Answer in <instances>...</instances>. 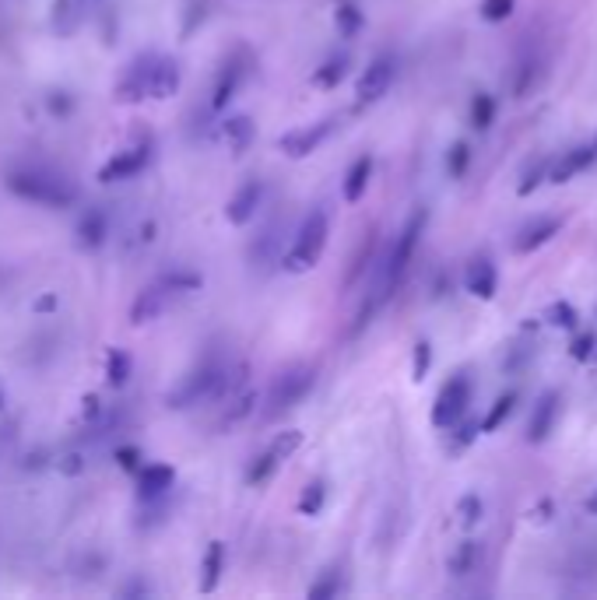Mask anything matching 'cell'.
Listing matches in <instances>:
<instances>
[{
	"mask_svg": "<svg viewBox=\"0 0 597 600\" xmlns=\"http://www.w3.org/2000/svg\"><path fill=\"white\" fill-rule=\"evenodd\" d=\"M8 186L22 200H36V204H50V208H71L74 204L71 186L57 176H46V172H11Z\"/></svg>",
	"mask_w": 597,
	"mask_h": 600,
	"instance_id": "obj_1",
	"label": "cell"
},
{
	"mask_svg": "<svg viewBox=\"0 0 597 600\" xmlns=\"http://www.w3.org/2000/svg\"><path fill=\"white\" fill-rule=\"evenodd\" d=\"M324 246H327V215L324 211H313L303 222V229H299V236H295L292 250H288L285 257V267L295 274L310 271V267H317V260L324 257Z\"/></svg>",
	"mask_w": 597,
	"mask_h": 600,
	"instance_id": "obj_2",
	"label": "cell"
},
{
	"mask_svg": "<svg viewBox=\"0 0 597 600\" xmlns=\"http://www.w3.org/2000/svg\"><path fill=\"white\" fill-rule=\"evenodd\" d=\"M425 218H429L425 211H415V215L408 218V225L401 229V236H397L394 253H390V260H387V274H383L380 299H387V295L397 288V281L404 278V271H408L411 257H415V250H418V239H422V232H425Z\"/></svg>",
	"mask_w": 597,
	"mask_h": 600,
	"instance_id": "obj_3",
	"label": "cell"
},
{
	"mask_svg": "<svg viewBox=\"0 0 597 600\" xmlns=\"http://www.w3.org/2000/svg\"><path fill=\"white\" fill-rule=\"evenodd\" d=\"M468 404H471L468 376H454L439 390L436 404H432V425H436V429H454L464 418V411H468Z\"/></svg>",
	"mask_w": 597,
	"mask_h": 600,
	"instance_id": "obj_4",
	"label": "cell"
},
{
	"mask_svg": "<svg viewBox=\"0 0 597 600\" xmlns=\"http://www.w3.org/2000/svg\"><path fill=\"white\" fill-rule=\"evenodd\" d=\"M313 383H317V372H313L310 365H295V369H288L271 390V415H281V411L295 408L299 400H306V393L313 390Z\"/></svg>",
	"mask_w": 597,
	"mask_h": 600,
	"instance_id": "obj_5",
	"label": "cell"
},
{
	"mask_svg": "<svg viewBox=\"0 0 597 600\" xmlns=\"http://www.w3.org/2000/svg\"><path fill=\"white\" fill-rule=\"evenodd\" d=\"M218 383H222V372L215 365H201L190 376H183V383L176 390H169V408H190V404H201L204 397L218 393Z\"/></svg>",
	"mask_w": 597,
	"mask_h": 600,
	"instance_id": "obj_6",
	"label": "cell"
},
{
	"mask_svg": "<svg viewBox=\"0 0 597 600\" xmlns=\"http://www.w3.org/2000/svg\"><path fill=\"white\" fill-rule=\"evenodd\" d=\"M594 148L590 144H580V148H569L562 151L559 158H548V183H569V179H576L580 172H587L590 165H594Z\"/></svg>",
	"mask_w": 597,
	"mask_h": 600,
	"instance_id": "obj_7",
	"label": "cell"
},
{
	"mask_svg": "<svg viewBox=\"0 0 597 600\" xmlns=\"http://www.w3.org/2000/svg\"><path fill=\"white\" fill-rule=\"evenodd\" d=\"M390 81H394V60L380 57V60H373L366 71H362L359 88H355V92H359L362 102H376V99H383V95H387Z\"/></svg>",
	"mask_w": 597,
	"mask_h": 600,
	"instance_id": "obj_8",
	"label": "cell"
},
{
	"mask_svg": "<svg viewBox=\"0 0 597 600\" xmlns=\"http://www.w3.org/2000/svg\"><path fill=\"white\" fill-rule=\"evenodd\" d=\"M260 200H264V183L260 179H250V183H243L236 190V197L229 200V208H225V218H229L232 225H246L253 222V215H257Z\"/></svg>",
	"mask_w": 597,
	"mask_h": 600,
	"instance_id": "obj_9",
	"label": "cell"
},
{
	"mask_svg": "<svg viewBox=\"0 0 597 600\" xmlns=\"http://www.w3.org/2000/svg\"><path fill=\"white\" fill-rule=\"evenodd\" d=\"M334 123L324 120L317 123V127H303V130H292V134L281 137V151H288L292 158H306L310 151H317L320 144H324V137L331 134Z\"/></svg>",
	"mask_w": 597,
	"mask_h": 600,
	"instance_id": "obj_10",
	"label": "cell"
},
{
	"mask_svg": "<svg viewBox=\"0 0 597 600\" xmlns=\"http://www.w3.org/2000/svg\"><path fill=\"white\" fill-rule=\"evenodd\" d=\"M144 165H148V151H144V148L120 151V155H116L113 162L102 165L99 179H102V183H116V179H130V176H137V172H141Z\"/></svg>",
	"mask_w": 597,
	"mask_h": 600,
	"instance_id": "obj_11",
	"label": "cell"
},
{
	"mask_svg": "<svg viewBox=\"0 0 597 600\" xmlns=\"http://www.w3.org/2000/svg\"><path fill=\"white\" fill-rule=\"evenodd\" d=\"M559 229H562L559 218H538V222H531L524 232H520V239L513 243V250H517V253H534V250H541L545 243H552L555 232H559Z\"/></svg>",
	"mask_w": 597,
	"mask_h": 600,
	"instance_id": "obj_12",
	"label": "cell"
},
{
	"mask_svg": "<svg viewBox=\"0 0 597 600\" xmlns=\"http://www.w3.org/2000/svg\"><path fill=\"white\" fill-rule=\"evenodd\" d=\"M496 267L489 264L485 257L471 260L468 271H464V285H468L471 295H478V299H492L496 295Z\"/></svg>",
	"mask_w": 597,
	"mask_h": 600,
	"instance_id": "obj_13",
	"label": "cell"
},
{
	"mask_svg": "<svg viewBox=\"0 0 597 600\" xmlns=\"http://www.w3.org/2000/svg\"><path fill=\"white\" fill-rule=\"evenodd\" d=\"M166 302H169V288H166V281H162V285H155V288H148V292L137 295L134 309H130V320H134V323L155 320V316L166 309Z\"/></svg>",
	"mask_w": 597,
	"mask_h": 600,
	"instance_id": "obj_14",
	"label": "cell"
},
{
	"mask_svg": "<svg viewBox=\"0 0 597 600\" xmlns=\"http://www.w3.org/2000/svg\"><path fill=\"white\" fill-rule=\"evenodd\" d=\"M180 88V67L173 60H155L152 78H148V95L155 99H169V95Z\"/></svg>",
	"mask_w": 597,
	"mask_h": 600,
	"instance_id": "obj_15",
	"label": "cell"
},
{
	"mask_svg": "<svg viewBox=\"0 0 597 600\" xmlns=\"http://www.w3.org/2000/svg\"><path fill=\"white\" fill-rule=\"evenodd\" d=\"M369 179H373V158H369V155L355 158L352 169H348V176H345V186H341V193H345L348 204L362 200V193L369 190Z\"/></svg>",
	"mask_w": 597,
	"mask_h": 600,
	"instance_id": "obj_16",
	"label": "cell"
},
{
	"mask_svg": "<svg viewBox=\"0 0 597 600\" xmlns=\"http://www.w3.org/2000/svg\"><path fill=\"white\" fill-rule=\"evenodd\" d=\"M78 236H81V246H85V250H99V246L106 243V236H109L106 215H102V211H88V215L81 218V225H78Z\"/></svg>",
	"mask_w": 597,
	"mask_h": 600,
	"instance_id": "obj_17",
	"label": "cell"
},
{
	"mask_svg": "<svg viewBox=\"0 0 597 600\" xmlns=\"http://www.w3.org/2000/svg\"><path fill=\"white\" fill-rule=\"evenodd\" d=\"M173 481H176V471L173 467H166V464H148L141 471V495H162V492H169L173 488Z\"/></svg>",
	"mask_w": 597,
	"mask_h": 600,
	"instance_id": "obj_18",
	"label": "cell"
},
{
	"mask_svg": "<svg viewBox=\"0 0 597 600\" xmlns=\"http://www.w3.org/2000/svg\"><path fill=\"white\" fill-rule=\"evenodd\" d=\"M555 393H545L538 404V411H534V422H531V443H545L548 432H552V422H555Z\"/></svg>",
	"mask_w": 597,
	"mask_h": 600,
	"instance_id": "obj_19",
	"label": "cell"
},
{
	"mask_svg": "<svg viewBox=\"0 0 597 600\" xmlns=\"http://www.w3.org/2000/svg\"><path fill=\"white\" fill-rule=\"evenodd\" d=\"M222 565H225V544L222 541H211L208 544V555H204V576H201V590L211 593L222 579Z\"/></svg>",
	"mask_w": 597,
	"mask_h": 600,
	"instance_id": "obj_20",
	"label": "cell"
},
{
	"mask_svg": "<svg viewBox=\"0 0 597 600\" xmlns=\"http://www.w3.org/2000/svg\"><path fill=\"white\" fill-rule=\"evenodd\" d=\"M541 78H545V67H541V60H527V64H520V74H517V81H513V95H517V99L531 95L534 88H538Z\"/></svg>",
	"mask_w": 597,
	"mask_h": 600,
	"instance_id": "obj_21",
	"label": "cell"
},
{
	"mask_svg": "<svg viewBox=\"0 0 597 600\" xmlns=\"http://www.w3.org/2000/svg\"><path fill=\"white\" fill-rule=\"evenodd\" d=\"M513 408H517V393H503V397L496 400V408H492L489 415H485V422L478 425V432H496L499 425L513 415Z\"/></svg>",
	"mask_w": 597,
	"mask_h": 600,
	"instance_id": "obj_22",
	"label": "cell"
},
{
	"mask_svg": "<svg viewBox=\"0 0 597 600\" xmlns=\"http://www.w3.org/2000/svg\"><path fill=\"white\" fill-rule=\"evenodd\" d=\"M239 78H243V67H229V71L222 74V81H218L211 106H215V109H225V106H229L232 95H236V88H239Z\"/></svg>",
	"mask_w": 597,
	"mask_h": 600,
	"instance_id": "obj_23",
	"label": "cell"
},
{
	"mask_svg": "<svg viewBox=\"0 0 597 600\" xmlns=\"http://www.w3.org/2000/svg\"><path fill=\"white\" fill-rule=\"evenodd\" d=\"M345 74H348V57H334V60H327L317 74H313V81H317L320 88H334V85L345 81Z\"/></svg>",
	"mask_w": 597,
	"mask_h": 600,
	"instance_id": "obj_24",
	"label": "cell"
},
{
	"mask_svg": "<svg viewBox=\"0 0 597 600\" xmlns=\"http://www.w3.org/2000/svg\"><path fill=\"white\" fill-rule=\"evenodd\" d=\"M225 137H229L232 148H236V151L250 148V141H253V120H250V116H236V120H229V123H225Z\"/></svg>",
	"mask_w": 597,
	"mask_h": 600,
	"instance_id": "obj_25",
	"label": "cell"
},
{
	"mask_svg": "<svg viewBox=\"0 0 597 600\" xmlns=\"http://www.w3.org/2000/svg\"><path fill=\"white\" fill-rule=\"evenodd\" d=\"M492 120H496V99L492 95H475V102H471V123H475L478 130H489Z\"/></svg>",
	"mask_w": 597,
	"mask_h": 600,
	"instance_id": "obj_26",
	"label": "cell"
},
{
	"mask_svg": "<svg viewBox=\"0 0 597 600\" xmlns=\"http://www.w3.org/2000/svg\"><path fill=\"white\" fill-rule=\"evenodd\" d=\"M127 376H130V355L127 351H109V358H106L109 386H123L127 383Z\"/></svg>",
	"mask_w": 597,
	"mask_h": 600,
	"instance_id": "obj_27",
	"label": "cell"
},
{
	"mask_svg": "<svg viewBox=\"0 0 597 600\" xmlns=\"http://www.w3.org/2000/svg\"><path fill=\"white\" fill-rule=\"evenodd\" d=\"M475 565H478V544L464 541L461 548H457V555L450 558V572H454V576H468Z\"/></svg>",
	"mask_w": 597,
	"mask_h": 600,
	"instance_id": "obj_28",
	"label": "cell"
},
{
	"mask_svg": "<svg viewBox=\"0 0 597 600\" xmlns=\"http://www.w3.org/2000/svg\"><path fill=\"white\" fill-rule=\"evenodd\" d=\"M338 29L341 36H355V32L362 29V11L355 8L352 0H341L338 4Z\"/></svg>",
	"mask_w": 597,
	"mask_h": 600,
	"instance_id": "obj_29",
	"label": "cell"
},
{
	"mask_svg": "<svg viewBox=\"0 0 597 600\" xmlns=\"http://www.w3.org/2000/svg\"><path fill=\"white\" fill-rule=\"evenodd\" d=\"M545 316H548V323H555V327H562V330L580 327V316H576V309L569 306V302H552Z\"/></svg>",
	"mask_w": 597,
	"mask_h": 600,
	"instance_id": "obj_30",
	"label": "cell"
},
{
	"mask_svg": "<svg viewBox=\"0 0 597 600\" xmlns=\"http://www.w3.org/2000/svg\"><path fill=\"white\" fill-rule=\"evenodd\" d=\"M594 348H597L594 330H580V334L573 337V344H569V358H576V362H590V358H594Z\"/></svg>",
	"mask_w": 597,
	"mask_h": 600,
	"instance_id": "obj_31",
	"label": "cell"
},
{
	"mask_svg": "<svg viewBox=\"0 0 597 600\" xmlns=\"http://www.w3.org/2000/svg\"><path fill=\"white\" fill-rule=\"evenodd\" d=\"M324 499H327L324 485H320V481H313V485H306L303 499H299V513H303V516H317L320 509H324Z\"/></svg>",
	"mask_w": 597,
	"mask_h": 600,
	"instance_id": "obj_32",
	"label": "cell"
},
{
	"mask_svg": "<svg viewBox=\"0 0 597 600\" xmlns=\"http://www.w3.org/2000/svg\"><path fill=\"white\" fill-rule=\"evenodd\" d=\"M541 183H548V158H545V162H538V165H531V172H524V179L517 183V193H520V197H527V193H534Z\"/></svg>",
	"mask_w": 597,
	"mask_h": 600,
	"instance_id": "obj_33",
	"label": "cell"
},
{
	"mask_svg": "<svg viewBox=\"0 0 597 600\" xmlns=\"http://www.w3.org/2000/svg\"><path fill=\"white\" fill-rule=\"evenodd\" d=\"M299 443H303V432H295V429L292 432H281V436L271 443V453L278 457V464H281V460H288L295 450H299Z\"/></svg>",
	"mask_w": 597,
	"mask_h": 600,
	"instance_id": "obj_34",
	"label": "cell"
},
{
	"mask_svg": "<svg viewBox=\"0 0 597 600\" xmlns=\"http://www.w3.org/2000/svg\"><path fill=\"white\" fill-rule=\"evenodd\" d=\"M471 165V148L464 141H457L454 148H450V158H446V169H450V176H464Z\"/></svg>",
	"mask_w": 597,
	"mask_h": 600,
	"instance_id": "obj_35",
	"label": "cell"
},
{
	"mask_svg": "<svg viewBox=\"0 0 597 600\" xmlns=\"http://www.w3.org/2000/svg\"><path fill=\"white\" fill-rule=\"evenodd\" d=\"M517 8V0H485L482 4V18L485 22H506Z\"/></svg>",
	"mask_w": 597,
	"mask_h": 600,
	"instance_id": "obj_36",
	"label": "cell"
},
{
	"mask_svg": "<svg viewBox=\"0 0 597 600\" xmlns=\"http://www.w3.org/2000/svg\"><path fill=\"white\" fill-rule=\"evenodd\" d=\"M274 467H278V457H274L271 450L264 453V457L257 460V464L250 467V474H246V481H250V485H264L267 478H271V471Z\"/></svg>",
	"mask_w": 597,
	"mask_h": 600,
	"instance_id": "obj_37",
	"label": "cell"
},
{
	"mask_svg": "<svg viewBox=\"0 0 597 600\" xmlns=\"http://www.w3.org/2000/svg\"><path fill=\"white\" fill-rule=\"evenodd\" d=\"M457 513H461L464 527H475V523L482 520V499H478V495H464L461 506H457Z\"/></svg>",
	"mask_w": 597,
	"mask_h": 600,
	"instance_id": "obj_38",
	"label": "cell"
},
{
	"mask_svg": "<svg viewBox=\"0 0 597 600\" xmlns=\"http://www.w3.org/2000/svg\"><path fill=\"white\" fill-rule=\"evenodd\" d=\"M429 365H432V348H429V341H418V344H415V365H411V379H425Z\"/></svg>",
	"mask_w": 597,
	"mask_h": 600,
	"instance_id": "obj_39",
	"label": "cell"
},
{
	"mask_svg": "<svg viewBox=\"0 0 597 600\" xmlns=\"http://www.w3.org/2000/svg\"><path fill=\"white\" fill-rule=\"evenodd\" d=\"M253 400H257V393H243V397H239L236 408L229 411V422H239V418L250 415V411H253Z\"/></svg>",
	"mask_w": 597,
	"mask_h": 600,
	"instance_id": "obj_40",
	"label": "cell"
},
{
	"mask_svg": "<svg viewBox=\"0 0 597 600\" xmlns=\"http://www.w3.org/2000/svg\"><path fill=\"white\" fill-rule=\"evenodd\" d=\"M341 586H338V579H324V583H317V586H310V597H334Z\"/></svg>",
	"mask_w": 597,
	"mask_h": 600,
	"instance_id": "obj_41",
	"label": "cell"
},
{
	"mask_svg": "<svg viewBox=\"0 0 597 600\" xmlns=\"http://www.w3.org/2000/svg\"><path fill=\"white\" fill-rule=\"evenodd\" d=\"M116 460H120V467L134 471V467H137V450H134V446H127V450H116Z\"/></svg>",
	"mask_w": 597,
	"mask_h": 600,
	"instance_id": "obj_42",
	"label": "cell"
},
{
	"mask_svg": "<svg viewBox=\"0 0 597 600\" xmlns=\"http://www.w3.org/2000/svg\"><path fill=\"white\" fill-rule=\"evenodd\" d=\"M583 509H587L590 516H597V492H594V495H587V502H583Z\"/></svg>",
	"mask_w": 597,
	"mask_h": 600,
	"instance_id": "obj_43",
	"label": "cell"
},
{
	"mask_svg": "<svg viewBox=\"0 0 597 600\" xmlns=\"http://www.w3.org/2000/svg\"><path fill=\"white\" fill-rule=\"evenodd\" d=\"M590 148H594V155H597V137H594V144H590Z\"/></svg>",
	"mask_w": 597,
	"mask_h": 600,
	"instance_id": "obj_44",
	"label": "cell"
},
{
	"mask_svg": "<svg viewBox=\"0 0 597 600\" xmlns=\"http://www.w3.org/2000/svg\"><path fill=\"white\" fill-rule=\"evenodd\" d=\"M0 404H4V390H0Z\"/></svg>",
	"mask_w": 597,
	"mask_h": 600,
	"instance_id": "obj_45",
	"label": "cell"
},
{
	"mask_svg": "<svg viewBox=\"0 0 597 600\" xmlns=\"http://www.w3.org/2000/svg\"><path fill=\"white\" fill-rule=\"evenodd\" d=\"M594 355H597V348H594Z\"/></svg>",
	"mask_w": 597,
	"mask_h": 600,
	"instance_id": "obj_46",
	"label": "cell"
}]
</instances>
